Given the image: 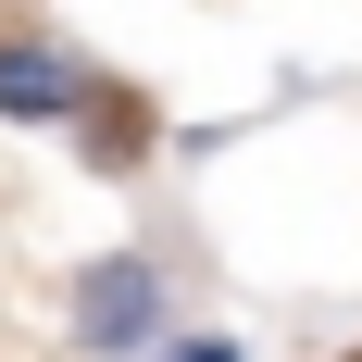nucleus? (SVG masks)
Masks as SVG:
<instances>
[{"instance_id": "f257e3e1", "label": "nucleus", "mask_w": 362, "mask_h": 362, "mask_svg": "<svg viewBox=\"0 0 362 362\" xmlns=\"http://www.w3.org/2000/svg\"><path fill=\"white\" fill-rule=\"evenodd\" d=\"M163 325H175V288H163L150 250H112V262L75 275V350H88V362H138Z\"/></svg>"}, {"instance_id": "f03ea898", "label": "nucleus", "mask_w": 362, "mask_h": 362, "mask_svg": "<svg viewBox=\"0 0 362 362\" xmlns=\"http://www.w3.org/2000/svg\"><path fill=\"white\" fill-rule=\"evenodd\" d=\"M88 88H100V75L75 63V50H50V37H0V125H75Z\"/></svg>"}, {"instance_id": "7ed1b4c3", "label": "nucleus", "mask_w": 362, "mask_h": 362, "mask_svg": "<svg viewBox=\"0 0 362 362\" xmlns=\"http://www.w3.org/2000/svg\"><path fill=\"white\" fill-rule=\"evenodd\" d=\"M75 138H88V163H138V150H150V112L125 100V88H88V112H75Z\"/></svg>"}, {"instance_id": "20e7f679", "label": "nucleus", "mask_w": 362, "mask_h": 362, "mask_svg": "<svg viewBox=\"0 0 362 362\" xmlns=\"http://www.w3.org/2000/svg\"><path fill=\"white\" fill-rule=\"evenodd\" d=\"M163 362H250L238 337H163Z\"/></svg>"}, {"instance_id": "39448f33", "label": "nucleus", "mask_w": 362, "mask_h": 362, "mask_svg": "<svg viewBox=\"0 0 362 362\" xmlns=\"http://www.w3.org/2000/svg\"><path fill=\"white\" fill-rule=\"evenodd\" d=\"M350 362H362V350H350Z\"/></svg>"}]
</instances>
